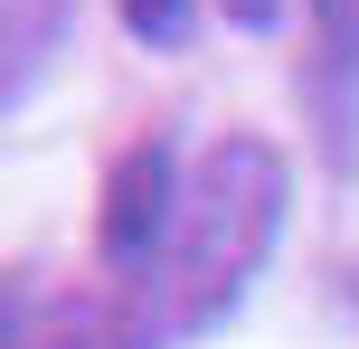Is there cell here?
I'll list each match as a JSON object with an SVG mask.
<instances>
[{
    "label": "cell",
    "mask_w": 359,
    "mask_h": 349,
    "mask_svg": "<svg viewBox=\"0 0 359 349\" xmlns=\"http://www.w3.org/2000/svg\"><path fill=\"white\" fill-rule=\"evenodd\" d=\"M274 208H284V161H274L265 142L208 151L198 199H189V218H180V331L217 321L246 293V274L274 245Z\"/></svg>",
    "instance_id": "6da1fadb"
},
{
    "label": "cell",
    "mask_w": 359,
    "mask_h": 349,
    "mask_svg": "<svg viewBox=\"0 0 359 349\" xmlns=\"http://www.w3.org/2000/svg\"><path fill=\"white\" fill-rule=\"evenodd\" d=\"M161 236H170V151L133 142L123 161H114V189H104V264L133 274V264H151Z\"/></svg>",
    "instance_id": "7a4b0ae2"
},
{
    "label": "cell",
    "mask_w": 359,
    "mask_h": 349,
    "mask_svg": "<svg viewBox=\"0 0 359 349\" xmlns=\"http://www.w3.org/2000/svg\"><path fill=\"white\" fill-rule=\"evenodd\" d=\"M67 19H76V0H0V113L38 85V66L57 57Z\"/></svg>",
    "instance_id": "3957f363"
},
{
    "label": "cell",
    "mask_w": 359,
    "mask_h": 349,
    "mask_svg": "<svg viewBox=\"0 0 359 349\" xmlns=\"http://www.w3.org/2000/svg\"><path fill=\"white\" fill-rule=\"evenodd\" d=\"M312 19H322L331 85H359V0H312Z\"/></svg>",
    "instance_id": "277c9868"
},
{
    "label": "cell",
    "mask_w": 359,
    "mask_h": 349,
    "mask_svg": "<svg viewBox=\"0 0 359 349\" xmlns=\"http://www.w3.org/2000/svg\"><path fill=\"white\" fill-rule=\"evenodd\" d=\"M123 29H133V38H161V48H170V38L189 29V0H123Z\"/></svg>",
    "instance_id": "5b68a950"
},
{
    "label": "cell",
    "mask_w": 359,
    "mask_h": 349,
    "mask_svg": "<svg viewBox=\"0 0 359 349\" xmlns=\"http://www.w3.org/2000/svg\"><path fill=\"white\" fill-rule=\"evenodd\" d=\"M217 10H227V19H236V29H265V19H274V10H284V0H217Z\"/></svg>",
    "instance_id": "8992f818"
}]
</instances>
